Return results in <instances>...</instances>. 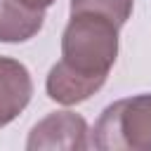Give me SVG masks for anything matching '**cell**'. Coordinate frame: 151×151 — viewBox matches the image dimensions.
<instances>
[{
  "mask_svg": "<svg viewBox=\"0 0 151 151\" xmlns=\"http://www.w3.org/2000/svg\"><path fill=\"white\" fill-rule=\"evenodd\" d=\"M118 57V26L92 12L71 14L61 33V59L50 68L45 90L61 106L90 99L109 78Z\"/></svg>",
  "mask_w": 151,
  "mask_h": 151,
  "instance_id": "1",
  "label": "cell"
},
{
  "mask_svg": "<svg viewBox=\"0 0 151 151\" xmlns=\"http://www.w3.org/2000/svg\"><path fill=\"white\" fill-rule=\"evenodd\" d=\"M99 151H151V94H134L109 104L92 130Z\"/></svg>",
  "mask_w": 151,
  "mask_h": 151,
  "instance_id": "2",
  "label": "cell"
},
{
  "mask_svg": "<svg viewBox=\"0 0 151 151\" xmlns=\"http://www.w3.org/2000/svg\"><path fill=\"white\" fill-rule=\"evenodd\" d=\"M87 132L90 130L83 116L73 111H57L33 125L26 139V149L28 151H45V149L83 151L90 146Z\"/></svg>",
  "mask_w": 151,
  "mask_h": 151,
  "instance_id": "3",
  "label": "cell"
},
{
  "mask_svg": "<svg viewBox=\"0 0 151 151\" xmlns=\"http://www.w3.org/2000/svg\"><path fill=\"white\" fill-rule=\"evenodd\" d=\"M31 97L33 80L28 68L12 57H0V127L19 118Z\"/></svg>",
  "mask_w": 151,
  "mask_h": 151,
  "instance_id": "4",
  "label": "cell"
},
{
  "mask_svg": "<svg viewBox=\"0 0 151 151\" xmlns=\"http://www.w3.org/2000/svg\"><path fill=\"white\" fill-rule=\"evenodd\" d=\"M42 24L45 12L19 0H0V42H26L40 33Z\"/></svg>",
  "mask_w": 151,
  "mask_h": 151,
  "instance_id": "5",
  "label": "cell"
},
{
  "mask_svg": "<svg viewBox=\"0 0 151 151\" xmlns=\"http://www.w3.org/2000/svg\"><path fill=\"white\" fill-rule=\"evenodd\" d=\"M134 0H71V14L92 12L111 19L118 28L130 19Z\"/></svg>",
  "mask_w": 151,
  "mask_h": 151,
  "instance_id": "6",
  "label": "cell"
},
{
  "mask_svg": "<svg viewBox=\"0 0 151 151\" xmlns=\"http://www.w3.org/2000/svg\"><path fill=\"white\" fill-rule=\"evenodd\" d=\"M19 2H24L31 9H40V12H45L50 5H54V0H19Z\"/></svg>",
  "mask_w": 151,
  "mask_h": 151,
  "instance_id": "7",
  "label": "cell"
}]
</instances>
